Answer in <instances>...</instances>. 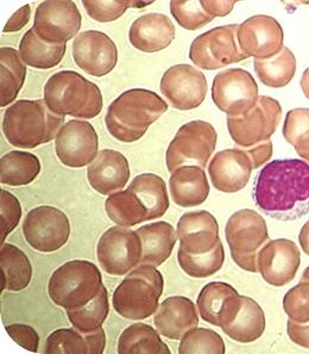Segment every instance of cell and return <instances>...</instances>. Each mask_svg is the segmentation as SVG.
Segmentation results:
<instances>
[{"label":"cell","mask_w":309,"mask_h":354,"mask_svg":"<svg viewBox=\"0 0 309 354\" xmlns=\"http://www.w3.org/2000/svg\"><path fill=\"white\" fill-rule=\"evenodd\" d=\"M255 203L279 221L299 220L309 212V164L300 159L274 160L258 173Z\"/></svg>","instance_id":"cell-1"},{"label":"cell","mask_w":309,"mask_h":354,"mask_svg":"<svg viewBox=\"0 0 309 354\" xmlns=\"http://www.w3.org/2000/svg\"><path fill=\"white\" fill-rule=\"evenodd\" d=\"M167 110V102L157 93L132 88L123 92L110 104L105 124L108 133L118 141L136 142Z\"/></svg>","instance_id":"cell-2"},{"label":"cell","mask_w":309,"mask_h":354,"mask_svg":"<svg viewBox=\"0 0 309 354\" xmlns=\"http://www.w3.org/2000/svg\"><path fill=\"white\" fill-rule=\"evenodd\" d=\"M63 123L44 100H17L5 111L3 133L14 147L32 149L52 141Z\"/></svg>","instance_id":"cell-3"},{"label":"cell","mask_w":309,"mask_h":354,"mask_svg":"<svg viewBox=\"0 0 309 354\" xmlns=\"http://www.w3.org/2000/svg\"><path fill=\"white\" fill-rule=\"evenodd\" d=\"M44 102L57 116L90 120L103 110V95L98 85L75 71L52 74L44 85Z\"/></svg>","instance_id":"cell-4"},{"label":"cell","mask_w":309,"mask_h":354,"mask_svg":"<svg viewBox=\"0 0 309 354\" xmlns=\"http://www.w3.org/2000/svg\"><path fill=\"white\" fill-rule=\"evenodd\" d=\"M163 288L162 273L154 266L141 265L128 273L124 281L117 286L112 306L124 319L146 320L159 309Z\"/></svg>","instance_id":"cell-5"},{"label":"cell","mask_w":309,"mask_h":354,"mask_svg":"<svg viewBox=\"0 0 309 354\" xmlns=\"http://www.w3.org/2000/svg\"><path fill=\"white\" fill-rule=\"evenodd\" d=\"M103 286V277L95 263L70 260L54 271L48 284V294L57 307L75 310L93 301Z\"/></svg>","instance_id":"cell-6"},{"label":"cell","mask_w":309,"mask_h":354,"mask_svg":"<svg viewBox=\"0 0 309 354\" xmlns=\"http://www.w3.org/2000/svg\"><path fill=\"white\" fill-rule=\"evenodd\" d=\"M225 236L233 261L245 271L258 272V252L269 241L264 217L251 209L235 212L226 223Z\"/></svg>","instance_id":"cell-7"},{"label":"cell","mask_w":309,"mask_h":354,"mask_svg":"<svg viewBox=\"0 0 309 354\" xmlns=\"http://www.w3.org/2000/svg\"><path fill=\"white\" fill-rule=\"evenodd\" d=\"M217 140V130L208 122L186 123L168 147L166 153L168 171L174 173L187 164L205 169L208 159L215 153Z\"/></svg>","instance_id":"cell-8"},{"label":"cell","mask_w":309,"mask_h":354,"mask_svg":"<svg viewBox=\"0 0 309 354\" xmlns=\"http://www.w3.org/2000/svg\"><path fill=\"white\" fill-rule=\"evenodd\" d=\"M238 28L239 24H228L200 35L190 46L189 59L206 71L223 68L248 59L238 44Z\"/></svg>","instance_id":"cell-9"},{"label":"cell","mask_w":309,"mask_h":354,"mask_svg":"<svg viewBox=\"0 0 309 354\" xmlns=\"http://www.w3.org/2000/svg\"><path fill=\"white\" fill-rule=\"evenodd\" d=\"M281 117V104L268 95H259L256 105L244 116H228V133L238 146L252 147L275 134Z\"/></svg>","instance_id":"cell-10"},{"label":"cell","mask_w":309,"mask_h":354,"mask_svg":"<svg viewBox=\"0 0 309 354\" xmlns=\"http://www.w3.org/2000/svg\"><path fill=\"white\" fill-rule=\"evenodd\" d=\"M142 241L137 232L126 227H112L101 235L97 257L100 266L111 276H124L141 263Z\"/></svg>","instance_id":"cell-11"},{"label":"cell","mask_w":309,"mask_h":354,"mask_svg":"<svg viewBox=\"0 0 309 354\" xmlns=\"http://www.w3.org/2000/svg\"><path fill=\"white\" fill-rule=\"evenodd\" d=\"M26 242L41 253H52L65 246L70 236V222L65 212L50 205L34 207L23 223Z\"/></svg>","instance_id":"cell-12"},{"label":"cell","mask_w":309,"mask_h":354,"mask_svg":"<svg viewBox=\"0 0 309 354\" xmlns=\"http://www.w3.org/2000/svg\"><path fill=\"white\" fill-rule=\"evenodd\" d=\"M258 97L257 82L248 71L226 69L215 75L212 100L228 116H244L256 105Z\"/></svg>","instance_id":"cell-13"},{"label":"cell","mask_w":309,"mask_h":354,"mask_svg":"<svg viewBox=\"0 0 309 354\" xmlns=\"http://www.w3.org/2000/svg\"><path fill=\"white\" fill-rule=\"evenodd\" d=\"M81 23V13L74 1L47 0L36 10L34 30L47 44H62L77 36Z\"/></svg>","instance_id":"cell-14"},{"label":"cell","mask_w":309,"mask_h":354,"mask_svg":"<svg viewBox=\"0 0 309 354\" xmlns=\"http://www.w3.org/2000/svg\"><path fill=\"white\" fill-rule=\"evenodd\" d=\"M159 88L172 108L188 111L201 105L208 86L205 74L193 66L182 64L167 69Z\"/></svg>","instance_id":"cell-15"},{"label":"cell","mask_w":309,"mask_h":354,"mask_svg":"<svg viewBox=\"0 0 309 354\" xmlns=\"http://www.w3.org/2000/svg\"><path fill=\"white\" fill-rule=\"evenodd\" d=\"M99 138L94 127L86 121H69L55 138L56 156L70 169H81L95 160Z\"/></svg>","instance_id":"cell-16"},{"label":"cell","mask_w":309,"mask_h":354,"mask_svg":"<svg viewBox=\"0 0 309 354\" xmlns=\"http://www.w3.org/2000/svg\"><path fill=\"white\" fill-rule=\"evenodd\" d=\"M238 44L246 57L268 60L277 55L283 46V29L275 18L258 15L238 28Z\"/></svg>","instance_id":"cell-17"},{"label":"cell","mask_w":309,"mask_h":354,"mask_svg":"<svg viewBox=\"0 0 309 354\" xmlns=\"http://www.w3.org/2000/svg\"><path fill=\"white\" fill-rule=\"evenodd\" d=\"M73 59L85 73L100 78L116 67L118 49L110 36L101 31H83L74 39Z\"/></svg>","instance_id":"cell-18"},{"label":"cell","mask_w":309,"mask_h":354,"mask_svg":"<svg viewBox=\"0 0 309 354\" xmlns=\"http://www.w3.org/2000/svg\"><path fill=\"white\" fill-rule=\"evenodd\" d=\"M300 265V250L288 239L268 241L258 252V272L272 286L279 288L294 281Z\"/></svg>","instance_id":"cell-19"},{"label":"cell","mask_w":309,"mask_h":354,"mask_svg":"<svg viewBox=\"0 0 309 354\" xmlns=\"http://www.w3.org/2000/svg\"><path fill=\"white\" fill-rule=\"evenodd\" d=\"M254 161L248 148H233L218 151L208 166L210 180L215 189L225 194H235L248 185Z\"/></svg>","instance_id":"cell-20"},{"label":"cell","mask_w":309,"mask_h":354,"mask_svg":"<svg viewBox=\"0 0 309 354\" xmlns=\"http://www.w3.org/2000/svg\"><path fill=\"white\" fill-rule=\"evenodd\" d=\"M197 306L202 320L223 328L231 324L241 310V295L228 283L212 281L202 288Z\"/></svg>","instance_id":"cell-21"},{"label":"cell","mask_w":309,"mask_h":354,"mask_svg":"<svg viewBox=\"0 0 309 354\" xmlns=\"http://www.w3.org/2000/svg\"><path fill=\"white\" fill-rule=\"evenodd\" d=\"M180 248L190 254H205L215 248L219 239V225L210 212H187L177 223Z\"/></svg>","instance_id":"cell-22"},{"label":"cell","mask_w":309,"mask_h":354,"mask_svg":"<svg viewBox=\"0 0 309 354\" xmlns=\"http://www.w3.org/2000/svg\"><path fill=\"white\" fill-rule=\"evenodd\" d=\"M129 161L121 153L113 149L100 151L87 169L90 185L103 196L121 191L129 182Z\"/></svg>","instance_id":"cell-23"},{"label":"cell","mask_w":309,"mask_h":354,"mask_svg":"<svg viewBox=\"0 0 309 354\" xmlns=\"http://www.w3.org/2000/svg\"><path fill=\"white\" fill-rule=\"evenodd\" d=\"M157 332L170 340H181L186 333L198 327L199 315L192 299L185 296L168 297L154 313Z\"/></svg>","instance_id":"cell-24"},{"label":"cell","mask_w":309,"mask_h":354,"mask_svg":"<svg viewBox=\"0 0 309 354\" xmlns=\"http://www.w3.org/2000/svg\"><path fill=\"white\" fill-rule=\"evenodd\" d=\"M175 39V26L163 13H146L130 28V44L144 53L163 50Z\"/></svg>","instance_id":"cell-25"},{"label":"cell","mask_w":309,"mask_h":354,"mask_svg":"<svg viewBox=\"0 0 309 354\" xmlns=\"http://www.w3.org/2000/svg\"><path fill=\"white\" fill-rule=\"evenodd\" d=\"M169 189L172 201L181 207H199L210 194L205 169L195 165H186L172 173Z\"/></svg>","instance_id":"cell-26"},{"label":"cell","mask_w":309,"mask_h":354,"mask_svg":"<svg viewBox=\"0 0 309 354\" xmlns=\"http://www.w3.org/2000/svg\"><path fill=\"white\" fill-rule=\"evenodd\" d=\"M106 346L103 328L97 332H79L75 328L57 329L48 337L44 345L46 354H101Z\"/></svg>","instance_id":"cell-27"},{"label":"cell","mask_w":309,"mask_h":354,"mask_svg":"<svg viewBox=\"0 0 309 354\" xmlns=\"http://www.w3.org/2000/svg\"><path fill=\"white\" fill-rule=\"evenodd\" d=\"M137 232L142 241L141 265L157 268L167 261L177 243V233L170 223L159 221L156 223L143 225Z\"/></svg>","instance_id":"cell-28"},{"label":"cell","mask_w":309,"mask_h":354,"mask_svg":"<svg viewBox=\"0 0 309 354\" xmlns=\"http://www.w3.org/2000/svg\"><path fill=\"white\" fill-rule=\"evenodd\" d=\"M241 310L236 319L221 329L232 340L250 344L262 337L266 330V315L255 299L246 296H241Z\"/></svg>","instance_id":"cell-29"},{"label":"cell","mask_w":309,"mask_h":354,"mask_svg":"<svg viewBox=\"0 0 309 354\" xmlns=\"http://www.w3.org/2000/svg\"><path fill=\"white\" fill-rule=\"evenodd\" d=\"M1 268V290L22 291L30 284L32 278V265L26 253L17 246L4 243L0 250Z\"/></svg>","instance_id":"cell-30"},{"label":"cell","mask_w":309,"mask_h":354,"mask_svg":"<svg viewBox=\"0 0 309 354\" xmlns=\"http://www.w3.org/2000/svg\"><path fill=\"white\" fill-rule=\"evenodd\" d=\"M66 44H52L39 39L34 28L28 30L19 44V55L26 65L34 68L50 69L60 64L65 57Z\"/></svg>","instance_id":"cell-31"},{"label":"cell","mask_w":309,"mask_h":354,"mask_svg":"<svg viewBox=\"0 0 309 354\" xmlns=\"http://www.w3.org/2000/svg\"><path fill=\"white\" fill-rule=\"evenodd\" d=\"M39 172L41 161L30 151H9L0 159V183L3 185H29Z\"/></svg>","instance_id":"cell-32"},{"label":"cell","mask_w":309,"mask_h":354,"mask_svg":"<svg viewBox=\"0 0 309 354\" xmlns=\"http://www.w3.org/2000/svg\"><path fill=\"white\" fill-rule=\"evenodd\" d=\"M137 194L148 210V221L163 216L169 209L167 185L162 178L154 173H143L133 179L129 187Z\"/></svg>","instance_id":"cell-33"},{"label":"cell","mask_w":309,"mask_h":354,"mask_svg":"<svg viewBox=\"0 0 309 354\" xmlns=\"http://www.w3.org/2000/svg\"><path fill=\"white\" fill-rule=\"evenodd\" d=\"M26 77V66L19 52L11 47L0 49V105L4 108L17 98Z\"/></svg>","instance_id":"cell-34"},{"label":"cell","mask_w":309,"mask_h":354,"mask_svg":"<svg viewBox=\"0 0 309 354\" xmlns=\"http://www.w3.org/2000/svg\"><path fill=\"white\" fill-rule=\"evenodd\" d=\"M119 354H170L157 329L146 324H133L121 333L118 340Z\"/></svg>","instance_id":"cell-35"},{"label":"cell","mask_w":309,"mask_h":354,"mask_svg":"<svg viewBox=\"0 0 309 354\" xmlns=\"http://www.w3.org/2000/svg\"><path fill=\"white\" fill-rule=\"evenodd\" d=\"M108 218L121 227H133L148 221V210L137 194L126 189L110 194L105 202Z\"/></svg>","instance_id":"cell-36"},{"label":"cell","mask_w":309,"mask_h":354,"mask_svg":"<svg viewBox=\"0 0 309 354\" xmlns=\"http://www.w3.org/2000/svg\"><path fill=\"white\" fill-rule=\"evenodd\" d=\"M255 72L266 86L281 88L287 86L297 73V59L288 47L268 60L254 61Z\"/></svg>","instance_id":"cell-37"},{"label":"cell","mask_w":309,"mask_h":354,"mask_svg":"<svg viewBox=\"0 0 309 354\" xmlns=\"http://www.w3.org/2000/svg\"><path fill=\"white\" fill-rule=\"evenodd\" d=\"M66 311L70 324L79 332L88 334L99 330L103 328V322L108 319L110 313L108 290L103 286L98 296L85 307Z\"/></svg>","instance_id":"cell-38"},{"label":"cell","mask_w":309,"mask_h":354,"mask_svg":"<svg viewBox=\"0 0 309 354\" xmlns=\"http://www.w3.org/2000/svg\"><path fill=\"white\" fill-rule=\"evenodd\" d=\"M177 261L186 274L193 278H207L213 276L223 268L225 251L221 241L205 254H190L182 248L177 252Z\"/></svg>","instance_id":"cell-39"},{"label":"cell","mask_w":309,"mask_h":354,"mask_svg":"<svg viewBox=\"0 0 309 354\" xmlns=\"http://www.w3.org/2000/svg\"><path fill=\"white\" fill-rule=\"evenodd\" d=\"M226 352L223 337L207 328L194 327L181 339L180 354H223Z\"/></svg>","instance_id":"cell-40"},{"label":"cell","mask_w":309,"mask_h":354,"mask_svg":"<svg viewBox=\"0 0 309 354\" xmlns=\"http://www.w3.org/2000/svg\"><path fill=\"white\" fill-rule=\"evenodd\" d=\"M283 136L299 156L309 153V109H294L287 113Z\"/></svg>","instance_id":"cell-41"},{"label":"cell","mask_w":309,"mask_h":354,"mask_svg":"<svg viewBox=\"0 0 309 354\" xmlns=\"http://www.w3.org/2000/svg\"><path fill=\"white\" fill-rule=\"evenodd\" d=\"M152 1H128V0H83L82 5L92 19L97 22H113L124 15L129 8H144Z\"/></svg>","instance_id":"cell-42"},{"label":"cell","mask_w":309,"mask_h":354,"mask_svg":"<svg viewBox=\"0 0 309 354\" xmlns=\"http://www.w3.org/2000/svg\"><path fill=\"white\" fill-rule=\"evenodd\" d=\"M170 12L177 24L187 30H198L215 19L198 0H174L170 3Z\"/></svg>","instance_id":"cell-43"},{"label":"cell","mask_w":309,"mask_h":354,"mask_svg":"<svg viewBox=\"0 0 309 354\" xmlns=\"http://www.w3.org/2000/svg\"><path fill=\"white\" fill-rule=\"evenodd\" d=\"M283 309L290 320L309 322V281H301L288 291L283 298Z\"/></svg>","instance_id":"cell-44"},{"label":"cell","mask_w":309,"mask_h":354,"mask_svg":"<svg viewBox=\"0 0 309 354\" xmlns=\"http://www.w3.org/2000/svg\"><path fill=\"white\" fill-rule=\"evenodd\" d=\"M0 218H1V245H4L13 229L22 218V207L14 194L1 189L0 191Z\"/></svg>","instance_id":"cell-45"},{"label":"cell","mask_w":309,"mask_h":354,"mask_svg":"<svg viewBox=\"0 0 309 354\" xmlns=\"http://www.w3.org/2000/svg\"><path fill=\"white\" fill-rule=\"evenodd\" d=\"M5 330L13 342L23 347L24 350L37 353L39 350V335L31 326L23 324L5 326Z\"/></svg>","instance_id":"cell-46"},{"label":"cell","mask_w":309,"mask_h":354,"mask_svg":"<svg viewBox=\"0 0 309 354\" xmlns=\"http://www.w3.org/2000/svg\"><path fill=\"white\" fill-rule=\"evenodd\" d=\"M287 333L290 342L303 348H309V322L300 324L289 319L287 324Z\"/></svg>","instance_id":"cell-47"},{"label":"cell","mask_w":309,"mask_h":354,"mask_svg":"<svg viewBox=\"0 0 309 354\" xmlns=\"http://www.w3.org/2000/svg\"><path fill=\"white\" fill-rule=\"evenodd\" d=\"M30 5H26L13 13L12 17L10 18L8 23L5 24L3 31L4 32H17V31L22 30L23 28L30 21Z\"/></svg>","instance_id":"cell-48"},{"label":"cell","mask_w":309,"mask_h":354,"mask_svg":"<svg viewBox=\"0 0 309 354\" xmlns=\"http://www.w3.org/2000/svg\"><path fill=\"white\" fill-rule=\"evenodd\" d=\"M201 5L203 10L210 16L225 17L233 10L236 1H233V0H215V1L201 0Z\"/></svg>","instance_id":"cell-49"},{"label":"cell","mask_w":309,"mask_h":354,"mask_svg":"<svg viewBox=\"0 0 309 354\" xmlns=\"http://www.w3.org/2000/svg\"><path fill=\"white\" fill-rule=\"evenodd\" d=\"M250 156L254 161L255 169H259L262 165L266 164V161L271 159L272 156V142L270 140L264 141V142L258 143L256 146L248 148Z\"/></svg>","instance_id":"cell-50"},{"label":"cell","mask_w":309,"mask_h":354,"mask_svg":"<svg viewBox=\"0 0 309 354\" xmlns=\"http://www.w3.org/2000/svg\"><path fill=\"white\" fill-rule=\"evenodd\" d=\"M299 241H300L302 251L305 252L306 254L309 255V220L301 228Z\"/></svg>","instance_id":"cell-51"},{"label":"cell","mask_w":309,"mask_h":354,"mask_svg":"<svg viewBox=\"0 0 309 354\" xmlns=\"http://www.w3.org/2000/svg\"><path fill=\"white\" fill-rule=\"evenodd\" d=\"M300 85L301 88H302V92L305 93L306 98L309 100V67L306 69L303 74H302Z\"/></svg>","instance_id":"cell-52"},{"label":"cell","mask_w":309,"mask_h":354,"mask_svg":"<svg viewBox=\"0 0 309 354\" xmlns=\"http://www.w3.org/2000/svg\"><path fill=\"white\" fill-rule=\"evenodd\" d=\"M301 281H309V266L306 268L303 273H302V277H301Z\"/></svg>","instance_id":"cell-53"},{"label":"cell","mask_w":309,"mask_h":354,"mask_svg":"<svg viewBox=\"0 0 309 354\" xmlns=\"http://www.w3.org/2000/svg\"><path fill=\"white\" fill-rule=\"evenodd\" d=\"M300 158L305 159L306 161H308L309 162V153H306V154H301Z\"/></svg>","instance_id":"cell-54"}]
</instances>
